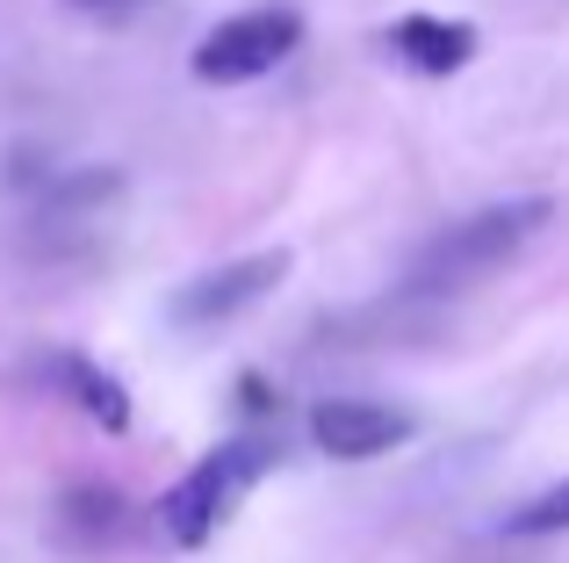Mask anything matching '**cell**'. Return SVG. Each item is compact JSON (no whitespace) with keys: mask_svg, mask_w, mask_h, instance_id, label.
<instances>
[{"mask_svg":"<svg viewBox=\"0 0 569 563\" xmlns=\"http://www.w3.org/2000/svg\"><path fill=\"white\" fill-rule=\"evenodd\" d=\"M556 217V203L548 196H519V203H490V210L461 217V225H447L440 239L418 246L411 275H403V289L411 296H455L469 289V282H483L490 268H505V260L519 254V246L533 239V231Z\"/></svg>","mask_w":569,"mask_h":563,"instance_id":"obj_1","label":"cell"},{"mask_svg":"<svg viewBox=\"0 0 569 563\" xmlns=\"http://www.w3.org/2000/svg\"><path fill=\"white\" fill-rule=\"evenodd\" d=\"M267 470H274V434L246 426V434L217 441V448H209L202 463H194L188 477L159 498V527H167V542H173V550H202V542L238 513V498L267 477Z\"/></svg>","mask_w":569,"mask_h":563,"instance_id":"obj_2","label":"cell"},{"mask_svg":"<svg viewBox=\"0 0 569 563\" xmlns=\"http://www.w3.org/2000/svg\"><path fill=\"white\" fill-rule=\"evenodd\" d=\"M296 43H303V14L296 8H246V14L209 29L188 66H194L202 87H246V80H260V72H274Z\"/></svg>","mask_w":569,"mask_h":563,"instance_id":"obj_3","label":"cell"},{"mask_svg":"<svg viewBox=\"0 0 569 563\" xmlns=\"http://www.w3.org/2000/svg\"><path fill=\"white\" fill-rule=\"evenodd\" d=\"M281 275H289V254H246V260H223V268L194 275L188 289H173V325H188V333L231 325L238 310H252L267 289H281Z\"/></svg>","mask_w":569,"mask_h":563,"instance_id":"obj_4","label":"cell"},{"mask_svg":"<svg viewBox=\"0 0 569 563\" xmlns=\"http://www.w3.org/2000/svg\"><path fill=\"white\" fill-rule=\"evenodd\" d=\"M310 441L339 463H376L411 441V412L376 405V397H325V405H310Z\"/></svg>","mask_w":569,"mask_h":563,"instance_id":"obj_5","label":"cell"},{"mask_svg":"<svg viewBox=\"0 0 569 563\" xmlns=\"http://www.w3.org/2000/svg\"><path fill=\"white\" fill-rule=\"evenodd\" d=\"M382 43L411 72H426V80H447V72H461L476 58V29L469 22H447V14H403V22H389Z\"/></svg>","mask_w":569,"mask_h":563,"instance_id":"obj_6","label":"cell"},{"mask_svg":"<svg viewBox=\"0 0 569 563\" xmlns=\"http://www.w3.org/2000/svg\"><path fill=\"white\" fill-rule=\"evenodd\" d=\"M51 368H58V391H66L101 434H130V397H123V383H116L101 362H87V354H58Z\"/></svg>","mask_w":569,"mask_h":563,"instance_id":"obj_7","label":"cell"},{"mask_svg":"<svg viewBox=\"0 0 569 563\" xmlns=\"http://www.w3.org/2000/svg\"><path fill=\"white\" fill-rule=\"evenodd\" d=\"M58 527H66L80 550H101V542L123 535V498H116L109 484H72V492L58 498Z\"/></svg>","mask_w":569,"mask_h":563,"instance_id":"obj_8","label":"cell"},{"mask_svg":"<svg viewBox=\"0 0 569 563\" xmlns=\"http://www.w3.org/2000/svg\"><path fill=\"white\" fill-rule=\"evenodd\" d=\"M505 535H569V477L505 513Z\"/></svg>","mask_w":569,"mask_h":563,"instance_id":"obj_9","label":"cell"},{"mask_svg":"<svg viewBox=\"0 0 569 563\" xmlns=\"http://www.w3.org/2000/svg\"><path fill=\"white\" fill-rule=\"evenodd\" d=\"M72 8H80V14H109V22H116V14H138L144 0H72Z\"/></svg>","mask_w":569,"mask_h":563,"instance_id":"obj_10","label":"cell"}]
</instances>
